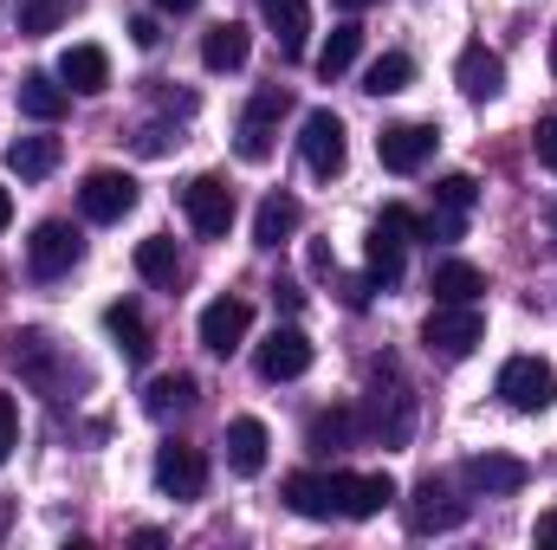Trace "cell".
Listing matches in <instances>:
<instances>
[{"instance_id":"cell-1","label":"cell","mask_w":557,"mask_h":550,"mask_svg":"<svg viewBox=\"0 0 557 550\" xmlns=\"http://www.w3.org/2000/svg\"><path fill=\"white\" fill-rule=\"evenodd\" d=\"M370 434L383 447H403L416 434V396H409V383H403L396 363H376L370 370Z\"/></svg>"},{"instance_id":"cell-2","label":"cell","mask_w":557,"mask_h":550,"mask_svg":"<svg viewBox=\"0 0 557 550\" xmlns=\"http://www.w3.org/2000/svg\"><path fill=\"white\" fill-rule=\"evenodd\" d=\"M421 343H428V357H441V363L473 357V350L486 343V317H480V304H434L428 324H421Z\"/></svg>"},{"instance_id":"cell-3","label":"cell","mask_w":557,"mask_h":550,"mask_svg":"<svg viewBox=\"0 0 557 550\" xmlns=\"http://www.w3.org/2000/svg\"><path fill=\"white\" fill-rule=\"evenodd\" d=\"M499 402L519 414H545L557 402V370L545 357H512L499 363Z\"/></svg>"},{"instance_id":"cell-4","label":"cell","mask_w":557,"mask_h":550,"mask_svg":"<svg viewBox=\"0 0 557 550\" xmlns=\"http://www.w3.org/2000/svg\"><path fill=\"white\" fill-rule=\"evenodd\" d=\"M285 111H292L285 85H260V91H253V104H247V117H240V130H234L240 162H273V137H278V117H285Z\"/></svg>"},{"instance_id":"cell-5","label":"cell","mask_w":557,"mask_h":550,"mask_svg":"<svg viewBox=\"0 0 557 550\" xmlns=\"http://www.w3.org/2000/svg\"><path fill=\"white\" fill-rule=\"evenodd\" d=\"M182 214H188V227L201 240H227V227H234V188L221 175H195L182 188Z\"/></svg>"},{"instance_id":"cell-6","label":"cell","mask_w":557,"mask_h":550,"mask_svg":"<svg viewBox=\"0 0 557 550\" xmlns=\"http://www.w3.org/2000/svg\"><path fill=\"white\" fill-rule=\"evenodd\" d=\"M78 260H85V240H78L72 221H39V227H33V240H26L33 278H65Z\"/></svg>"},{"instance_id":"cell-7","label":"cell","mask_w":557,"mask_h":550,"mask_svg":"<svg viewBox=\"0 0 557 550\" xmlns=\"http://www.w3.org/2000/svg\"><path fill=\"white\" fill-rule=\"evenodd\" d=\"M78 208H85V221H98V227L124 221V214L137 208V175H124V168H91L85 188H78Z\"/></svg>"},{"instance_id":"cell-8","label":"cell","mask_w":557,"mask_h":550,"mask_svg":"<svg viewBox=\"0 0 557 550\" xmlns=\"http://www.w3.org/2000/svg\"><path fill=\"white\" fill-rule=\"evenodd\" d=\"M201 486H208L201 447H188V440L156 447V492H162V499H201Z\"/></svg>"},{"instance_id":"cell-9","label":"cell","mask_w":557,"mask_h":550,"mask_svg":"<svg viewBox=\"0 0 557 550\" xmlns=\"http://www.w3.org/2000/svg\"><path fill=\"white\" fill-rule=\"evenodd\" d=\"M298 149H305V168L311 175H344V155H350V142H344V117L337 111H311L305 117V130H298Z\"/></svg>"},{"instance_id":"cell-10","label":"cell","mask_w":557,"mask_h":550,"mask_svg":"<svg viewBox=\"0 0 557 550\" xmlns=\"http://www.w3.org/2000/svg\"><path fill=\"white\" fill-rule=\"evenodd\" d=\"M467 525V499H454L441 479H421L409 492V532L416 538H434V532H460Z\"/></svg>"},{"instance_id":"cell-11","label":"cell","mask_w":557,"mask_h":550,"mask_svg":"<svg viewBox=\"0 0 557 550\" xmlns=\"http://www.w3.org/2000/svg\"><path fill=\"white\" fill-rule=\"evenodd\" d=\"M247 330H253V304L247 298H214L201 311V350H214V357H234L247 343Z\"/></svg>"},{"instance_id":"cell-12","label":"cell","mask_w":557,"mask_h":550,"mask_svg":"<svg viewBox=\"0 0 557 550\" xmlns=\"http://www.w3.org/2000/svg\"><path fill=\"white\" fill-rule=\"evenodd\" d=\"M253 363H260V376H267V383H298V376L311 370V337H305L298 324H278L273 337L260 343V357H253Z\"/></svg>"},{"instance_id":"cell-13","label":"cell","mask_w":557,"mask_h":550,"mask_svg":"<svg viewBox=\"0 0 557 550\" xmlns=\"http://www.w3.org/2000/svg\"><path fill=\"white\" fill-rule=\"evenodd\" d=\"M454 85H460V98L493 104V98L506 91V59H499L493 46H467V52L454 59Z\"/></svg>"},{"instance_id":"cell-14","label":"cell","mask_w":557,"mask_h":550,"mask_svg":"<svg viewBox=\"0 0 557 550\" xmlns=\"http://www.w3.org/2000/svg\"><path fill=\"white\" fill-rule=\"evenodd\" d=\"M434 142H441V130H434V124H389V130L376 137V155H383V168L416 175L421 162L434 155Z\"/></svg>"},{"instance_id":"cell-15","label":"cell","mask_w":557,"mask_h":550,"mask_svg":"<svg viewBox=\"0 0 557 550\" xmlns=\"http://www.w3.org/2000/svg\"><path fill=\"white\" fill-rule=\"evenodd\" d=\"M396 499L389 473H337V518H376Z\"/></svg>"},{"instance_id":"cell-16","label":"cell","mask_w":557,"mask_h":550,"mask_svg":"<svg viewBox=\"0 0 557 550\" xmlns=\"http://www.w3.org/2000/svg\"><path fill=\"white\" fill-rule=\"evenodd\" d=\"M267 447H273L267 421H253V414L227 421V466H234L240 479H260V473H267Z\"/></svg>"},{"instance_id":"cell-17","label":"cell","mask_w":557,"mask_h":550,"mask_svg":"<svg viewBox=\"0 0 557 550\" xmlns=\"http://www.w3.org/2000/svg\"><path fill=\"white\" fill-rule=\"evenodd\" d=\"M65 111H72L65 78H52V72H26V78H20V117H33V124H59Z\"/></svg>"},{"instance_id":"cell-18","label":"cell","mask_w":557,"mask_h":550,"mask_svg":"<svg viewBox=\"0 0 557 550\" xmlns=\"http://www.w3.org/2000/svg\"><path fill=\"white\" fill-rule=\"evenodd\" d=\"M460 479H467L473 492H519V486L532 479V466L512 460V453H473V460L460 466Z\"/></svg>"},{"instance_id":"cell-19","label":"cell","mask_w":557,"mask_h":550,"mask_svg":"<svg viewBox=\"0 0 557 550\" xmlns=\"http://www.w3.org/2000/svg\"><path fill=\"white\" fill-rule=\"evenodd\" d=\"M247 52H253V33H247L240 20H221V26L201 33V65H208V72H240Z\"/></svg>"},{"instance_id":"cell-20","label":"cell","mask_w":557,"mask_h":550,"mask_svg":"<svg viewBox=\"0 0 557 550\" xmlns=\"http://www.w3.org/2000/svg\"><path fill=\"white\" fill-rule=\"evenodd\" d=\"M59 78H65V91H78V98H98V91L111 85V59H104V46H65V59H59Z\"/></svg>"},{"instance_id":"cell-21","label":"cell","mask_w":557,"mask_h":550,"mask_svg":"<svg viewBox=\"0 0 557 550\" xmlns=\"http://www.w3.org/2000/svg\"><path fill=\"white\" fill-rule=\"evenodd\" d=\"M7 357H13V370H20L26 383H39V389H59V350H52V337H46V330H20Z\"/></svg>"},{"instance_id":"cell-22","label":"cell","mask_w":557,"mask_h":550,"mask_svg":"<svg viewBox=\"0 0 557 550\" xmlns=\"http://www.w3.org/2000/svg\"><path fill=\"white\" fill-rule=\"evenodd\" d=\"M285 505L298 518H337V473H292L285 479Z\"/></svg>"},{"instance_id":"cell-23","label":"cell","mask_w":557,"mask_h":550,"mask_svg":"<svg viewBox=\"0 0 557 550\" xmlns=\"http://www.w3.org/2000/svg\"><path fill=\"white\" fill-rule=\"evenodd\" d=\"M428 291H434V304H480L486 273H480V266H467V260H441V266L428 273Z\"/></svg>"},{"instance_id":"cell-24","label":"cell","mask_w":557,"mask_h":550,"mask_svg":"<svg viewBox=\"0 0 557 550\" xmlns=\"http://www.w3.org/2000/svg\"><path fill=\"white\" fill-rule=\"evenodd\" d=\"M260 13H267V26H273L278 52L298 59L305 39H311V7H305V0H260Z\"/></svg>"},{"instance_id":"cell-25","label":"cell","mask_w":557,"mask_h":550,"mask_svg":"<svg viewBox=\"0 0 557 550\" xmlns=\"http://www.w3.org/2000/svg\"><path fill=\"white\" fill-rule=\"evenodd\" d=\"M298 221H305V208H298L292 195H267V201H260V214H253V247H267V253L285 247V240L298 234Z\"/></svg>"},{"instance_id":"cell-26","label":"cell","mask_w":557,"mask_h":550,"mask_svg":"<svg viewBox=\"0 0 557 550\" xmlns=\"http://www.w3.org/2000/svg\"><path fill=\"white\" fill-rule=\"evenodd\" d=\"M104 330H111V343H117L124 363H149V324H143V311L131 304V298L104 311Z\"/></svg>"},{"instance_id":"cell-27","label":"cell","mask_w":557,"mask_h":550,"mask_svg":"<svg viewBox=\"0 0 557 550\" xmlns=\"http://www.w3.org/2000/svg\"><path fill=\"white\" fill-rule=\"evenodd\" d=\"M195 402H201V383H195V376H182V370H175V376H156V383L143 389V409L156 414V421H169V414H188Z\"/></svg>"},{"instance_id":"cell-28","label":"cell","mask_w":557,"mask_h":550,"mask_svg":"<svg viewBox=\"0 0 557 550\" xmlns=\"http://www.w3.org/2000/svg\"><path fill=\"white\" fill-rule=\"evenodd\" d=\"M7 168L20 182H46L59 168V137H13L7 142Z\"/></svg>"},{"instance_id":"cell-29","label":"cell","mask_w":557,"mask_h":550,"mask_svg":"<svg viewBox=\"0 0 557 550\" xmlns=\"http://www.w3.org/2000/svg\"><path fill=\"white\" fill-rule=\"evenodd\" d=\"M137 273L149 278V285H162V291H175V278H182V253H175V240H169V234L137 240Z\"/></svg>"},{"instance_id":"cell-30","label":"cell","mask_w":557,"mask_h":550,"mask_svg":"<svg viewBox=\"0 0 557 550\" xmlns=\"http://www.w3.org/2000/svg\"><path fill=\"white\" fill-rule=\"evenodd\" d=\"M357 52H363V26H357V20L331 26V39H324V52H318V78H324V85L344 78V72L357 65Z\"/></svg>"},{"instance_id":"cell-31","label":"cell","mask_w":557,"mask_h":550,"mask_svg":"<svg viewBox=\"0 0 557 550\" xmlns=\"http://www.w3.org/2000/svg\"><path fill=\"white\" fill-rule=\"evenodd\" d=\"M78 7H85V0H13V20H20V33L39 39V33H59Z\"/></svg>"},{"instance_id":"cell-32","label":"cell","mask_w":557,"mask_h":550,"mask_svg":"<svg viewBox=\"0 0 557 550\" xmlns=\"http://www.w3.org/2000/svg\"><path fill=\"white\" fill-rule=\"evenodd\" d=\"M409 78H416V59H409V52H383V59L363 72V91H370V98H396V91H409Z\"/></svg>"},{"instance_id":"cell-33","label":"cell","mask_w":557,"mask_h":550,"mask_svg":"<svg viewBox=\"0 0 557 550\" xmlns=\"http://www.w3.org/2000/svg\"><path fill=\"white\" fill-rule=\"evenodd\" d=\"M350 409H318L311 414V427H305V447L311 453H344V440H350Z\"/></svg>"},{"instance_id":"cell-34","label":"cell","mask_w":557,"mask_h":550,"mask_svg":"<svg viewBox=\"0 0 557 550\" xmlns=\"http://www.w3.org/2000/svg\"><path fill=\"white\" fill-rule=\"evenodd\" d=\"M370 278L376 285H396L403 278V240L383 234V227H370Z\"/></svg>"},{"instance_id":"cell-35","label":"cell","mask_w":557,"mask_h":550,"mask_svg":"<svg viewBox=\"0 0 557 550\" xmlns=\"http://www.w3.org/2000/svg\"><path fill=\"white\" fill-rule=\"evenodd\" d=\"M473 201H480V182H473V175H441V182H434V208L473 214Z\"/></svg>"},{"instance_id":"cell-36","label":"cell","mask_w":557,"mask_h":550,"mask_svg":"<svg viewBox=\"0 0 557 550\" xmlns=\"http://www.w3.org/2000/svg\"><path fill=\"white\" fill-rule=\"evenodd\" d=\"M376 227H383V234H396L403 247H409V240H421V214H409L403 201H389V208L376 214Z\"/></svg>"},{"instance_id":"cell-37","label":"cell","mask_w":557,"mask_h":550,"mask_svg":"<svg viewBox=\"0 0 557 550\" xmlns=\"http://www.w3.org/2000/svg\"><path fill=\"white\" fill-rule=\"evenodd\" d=\"M13 447H20V409H13V396L0 389V466L13 460Z\"/></svg>"},{"instance_id":"cell-38","label":"cell","mask_w":557,"mask_h":550,"mask_svg":"<svg viewBox=\"0 0 557 550\" xmlns=\"http://www.w3.org/2000/svg\"><path fill=\"white\" fill-rule=\"evenodd\" d=\"M532 149H539V162H545V168L557 175V111H552V117H539V130H532Z\"/></svg>"},{"instance_id":"cell-39","label":"cell","mask_w":557,"mask_h":550,"mask_svg":"<svg viewBox=\"0 0 557 550\" xmlns=\"http://www.w3.org/2000/svg\"><path fill=\"white\" fill-rule=\"evenodd\" d=\"M131 39H137V46H156V39H162V26H156V13H137V20H131Z\"/></svg>"},{"instance_id":"cell-40","label":"cell","mask_w":557,"mask_h":550,"mask_svg":"<svg viewBox=\"0 0 557 550\" xmlns=\"http://www.w3.org/2000/svg\"><path fill=\"white\" fill-rule=\"evenodd\" d=\"M137 149H143V155H162V149H169V130H162V124L137 130Z\"/></svg>"},{"instance_id":"cell-41","label":"cell","mask_w":557,"mask_h":550,"mask_svg":"<svg viewBox=\"0 0 557 550\" xmlns=\"http://www.w3.org/2000/svg\"><path fill=\"white\" fill-rule=\"evenodd\" d=\"M273 304H285V311H298V304H305V291H298L292 278H278V285H273Z\"/></svg>"},{"instance_id":"cell-42","label":"cell","mask_w":557,"mask_h":550,"mask_svg":"<svg viewBox=\"0 0 557 550\" xmlns=\"http://www.w3.org/2000/svg\"><path fill=\"white\" fill-rule=\"evenodd\" d=\"M344 304L363 311V304H370V278H350V285H344Z\"/></svg>"},{"instance_id":"cell-43","label":"cell","mask_w":557,"mask_h":550,"mask_svg":"<svg viewBox=\"0 0 557 550\" xmlns=\"http://www.w3.org/2000/svg\"><path fill=\"white\" fill-rule=\"evenodd\" d=\"M532 538H539V545H557V512H545V518H539V532H532Z\"/></svg>"},{"instance_id":"cell-44","label":"cell","mask_w":557,"mask_h":550,"mask_svg":"<svg viewBox=\"0 0 557 550\" xmlns=\"http://www.w3.org/2000/svg\"><path fill=\"white\" fill-rule=\"evenodd\" d=\"M201 0H156V13H195Z\"/></svg>"},{"instance_id":"cell-45","label":"cell","mask_w":557,"mask_h":550,"mask_svg":"<svg viewBox=\"0 0 557 550\" xmlns=\"http://www.w3.org/2000/svg\"><path fill=\"white\" fill-rule=\"evenodd\" d=\"M7 221H13V195L0 188V234H7Z\"/></svg>"},{"instance_id":"cell-46","label":"cell","mask_w":557,"mask_h":550,"mask_svg":"<svg viewBox=\"0 0 557 550\" xmlns=\"http://www.w3.org/2000/svg\"><path fill=\"white\" fill-rule=\"evenodd\" d=\"M337 7H344V13H363V7H370V0H337Z\"/></svg>"},{"instance_id":"cell-47","label":"cell","mask_w":557,"mask_h":550,"mask_svg":"<svg viewBox=\"0 0 557 550\" xmlns=\"http://www.w3.org/2000/svg\"><path fill=\"white\" fill-rule=\"evenodd\" d=\"M0 532H7V505H0Z\"/></svg>"},{"instance_id":"cell-48","label":"cell","mask_w":557,"mask_h":550,"mask_svg":"<svg viewBox=\"0 0 557 550\" xmlns=\"http://www.w3.org/2000/svg\"><path fill=\"white\" fill-rule=\"evenodd\" d=\"M552 234H557V208H552Z\"/></svg>"},{"instance_id":"cell-49","label":"cell","mask_w":557,"mask_h":550,"mask_svg":"<svg viewBox=\"0 0 557 550\" xmlns=\"http://www.w3.org/2000/svg\"><path fill=\"white\" fill-rule=\"evenodd\" d=\"M552 65H557V46H552Z\"/></svg>"}]
</instances>
